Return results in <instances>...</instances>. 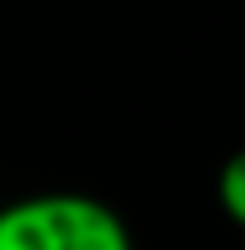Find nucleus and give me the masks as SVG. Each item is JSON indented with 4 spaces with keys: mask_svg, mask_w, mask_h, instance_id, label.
<instances>
[{
    "mask_svg": "<svg viewBox=\"0 0 245 250\" xmlns=\"http://www.w3.org/2000/svg\"><path fill=\"white\" fill-rule=\"evenodd\" d=\"M0 250H134V241L111 204L51 190L0 208Z\"/></svg>",
    "mask_w": 245,
    "mask_h": 250,
    "instance_id": "1",
    "label": "nucleus"
},
{
    "mask_svg": "<svg viewBox=\"0 0 245 250\" xmlns=\"http://www.w3.org/2000/svg\"><path fill=\"white\" fill-rule=\"evenodd\" d=\"M218 204L236 227H245V148H236L218 171Z\"/></svg>",
    "mask_w": 245,
    "mask_h": 250,
    "instance_id": "2",
    "label": "nucleus"
}]
</instances>
